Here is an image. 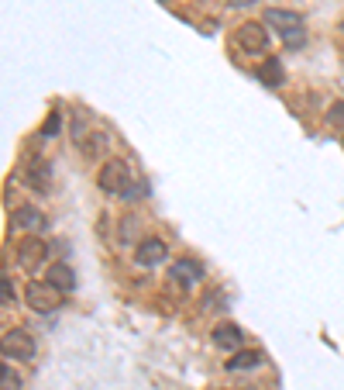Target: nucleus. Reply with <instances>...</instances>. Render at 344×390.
Returning <instances> with one entry per match:
<instances>
[{
  "instance_id": "20",
  "label": "nucleus",
  "mask_w": 344,
  "mask_h": 390,
  "mask_svg": "<svg viewBox=\"0 0 344 390\" xmlns=\"http://www.w3.org/2000/svg\"><path fill=\"white\" fill-rule=\"evenodd\" d=\"M231 7H248V3H255V0H227Z\"/></svg>"
},
{
  "instance_id": "16",
  "label": "nucleus",
  "mask_w": 344,
  "mask_h": 390,
  "mask_svg": "<svg viewBox=\"0 0 344 390\" xmlns=\"http://www.w3.org/2000/svg\"><path fill=\"white\" fill-rule=\"evenodd\" d=\"M59 131H62V114L52 111V114L45 117V124H42V138H55Z\"/></svg>"
},
{
  "instance_id": "17",
  "label": "nucleus",
  "mask_w": 344,
  "mask_h": 390,
  "mask_svg": "<svg viewBox=\"0 0 344 390\" xmlns=\"http://www.w3.org/2000/svg\"><path fill=\"white\" fill-rule=\"evenodd\" d=\"M0 291H3V307H14V304H17V291H14V280H10L7 273L0 277Z\"/></svg>"
},
{
  "instance_id": "12",
  "label": "nucleus",
  "mask_w": 344,
  "mask_h": 390,
  "mask_svg": "<svg viewBox=\"0 0 344 390\" xmlns=\"http://www.w3.org/2000/svg\"><path fill=\"white\" fill-rule=\"evenodd\" d=\"M45 280H49L52 287H59L62 293L76 291V273H73V266H69V263H52V266H49V273H45Z\"/></svg>"
},
{
  "instance_id": "4",
  "label": "nucleus",
  "mask_w": 344,
  "mask_h": 390,
  "mask_svg": "<svg viewBox=\"0 0 344 390\" xmlns=\"http://www.w3.org/2000/svg\"><path fill=\"white\" fill-rule=\"evenodd\" d=\"M24 300H28V307H35L38 314H42V311L49 314V311H55V307L62 304V291L52 287L49 280H45V284H42V280H31L28 291H24Z\"/></svg>"
},
{
  "instance_id": "13",
  "label": "nucleus",
  "mask_w": 344,
  "mask_h": 390,
  "mask_svg": "<svg viewBox=\"0 0 344 390\" xmlns=\"http://www.w3.org/2000/svg\"><path fill=\"white\" fill-rule=\"evenodd\" d=\"M258 80H261L265 87H282V83H286L282 59H279V56H268V59L261 63V70H258Z\"/></svg>"
},
{
  "instance_id": "3",
  "label": "nucleus",
  "mask_w": 344,
  "mask_h": 390,
  "mask_svg": "<svg viewBox=\"0 0 344 390\" xmlns=\"http://www.w3.org/2000/svg\"><path fill=\"white\" fill-rule=\"evenodd\" d=\"M3 359H17V363H31L35 359V339L24 328H7L0 339Z\"/></svg>"
},
{
  "instance_id": "6",
  "label": "nucleus",
  "mask_w": 344,
  "mask_h": 390,
  "mask_svg": "<svg viewBox=\"0 0 344 390\" xmlns=\"http://www.w3.org/2000/svg\"><path fill=\"white\" fill-rule=\"evenodd\" d=\"M49 242H42V238H21V245H17V266L21 270H28V273H35V270H42V263L49 259Z\"/></svg>"
},
{
  "instance_id": "21",
  "label": "nucleus",
  "mask_w": 344,
  "mask_h": 390,
  "mask_svg": "<svg viewBox=\"0 0 344 390\" xmlns=\"http://www.w3.org/2000/svg\"><path fill=\"white\" fill-rule=\"evenodd\" d=\"M341 28H344V24H341Z\"/></svg>"
},
{
  "instance_id": "9",
  "label": "nucleus",
  "mask_w": 344,
  "mask_h": 390,
  "mask_svg": "<svg viewBox=\"0 0 344 390\" xmlns=\"http://www.w3.org/2000/svg\"><path fill=\"white\" fill-rule=\"evenodd\" d=\"M169 277L179 284V287H193V284L203 280V266H200L196 259H179V263L169 270Z\"/></svg>"
},
{
  "instance_id": "19",
  "label": "nucleus",
  "mask_w": 344,
  "mask_h": 390,
  "mask_svg": "<svg viewBox=\"0 0 344 390\" xmlns=\"http://www.w3.org/2000/svg\"><path fill=\"white\" fill-rule=\"evenodd\" d=\"M327 121H331L334 128H341L344 131V104H334V107L327 111Z\"/></svg>"
},
{
  "instance_id": "2",
  "label": "nucleus",
  "mask_w": 344,
  "mask_h": 390,
  "mask_svg": "<svg viewBox=\"0 0 344 390\" xmlns=\"http://www.w3.org/2000/svg\"><path fill=\"white\" fill-rule=\"evenodd\" d=\"M261 24L265 28H275L282 38H296L300 42V31H303V14H296V10H286V7H265L261 10Z\"/></svg>"
},
{
  "instance_id": "7",
  "label": "nucleus",
  "mask_w": 344,
  "mask_h": 390,
  "mask_svg": "<svg viewBox=\"0 0 344 390\" xmlns=\"http://www.w3.org/2000/svg\"><path fill=\"white\" fill-rule=\"evenodd\" d=\"M21 180H24L35 194H45V190L52 187V166H49L45 159H31V163L21 166Z\"/></svg>"
},
{
  "instance_id": "11",
  "label": "nucleus",
  "mask_w": 344,
  "mask_h": 390,
  "mask_svg": "<svg viewBox=\"0 0 344 390\" xmlns=\"http://www.w3.org/2000/svg\"><path fill=\"white\" fill-rule=\"evenodd\" d=\"M14 225H17V228H24V231H42L49 221H45V214H42L38 207L21 204V207H14Z\"/></svg>"
},
{
  "instance_id": "1",
  "label": "nucleus",
  "mask_w": 344,
  "mask_h": 390,
  "mask_svg": "<svg viewBox=\"0 0 344 390\" xmlns=\"http://www.w3.org/2000/svg\"><path fill=\"white\" fill-rule=\"evenodd\" d=\"M96 187H100L103 194L128 197V190L135 187V184H131V166H128L124 159H110V163H103L100 173H96Z\"/></svg>"
},
{
  "instance_id": "15",
  "label": "nucleus",
  "mask_w": 344,
  "mask_h": 390,
  "mask_svg": "<svg viewBox=\"0 0 344 390\" xmlns=\"http://www.w3.org/2000/svg\"><path fill=\"white\" fill-rule=\"evenodd\" d=\"M76 142H80V152L93 159L96 152H103V145H107V135H103V131H89V135H83V138H76Z\"/></svg>"
},
{
  "instance_id": "5",
  "label": "nucleus",
  "mask_w": 344,
  "mask_h": 390,
  "mask_svg": "<svg viewBox=\"0 0 344 390\" xmlns=\"http://www.w3.org/2000/svg\"><path fill=\"white\" fill-rule=\"evenodd\" d=\"M234 45H238L241 52H248V56H261V52L268 49V31H265L258 21H245V24H238V31H234Z\"/></svg>"
},
{
  "instance_id": "10",
  "label": "nucleus",
  "mask_w": 344,
  "mask_h": 390,
  "mask_svg": "<svg viewBox=\"0 0 344 390\" xmlns=\"http://www.w3.org/2000/svg\"><path fill=\"white\" fill-rule=\"evenodd\" d=\"M241 328L238 325H217L214 328V335H210V342L217 346V349H224V352H238L241 349Z\"/></svg>"
},
{
  "instance_id": "14",
  "label": "nucleus",
  "mask_w": 344,
  "mask_h": 390,
  "mask_svg": "<svg viewBox=\"0 0 344 390\" xmlns=\"http://www.w3.org/2000/svg\"><path fill=\"white\" fill-rule=\"evenodd\" d=\"M261 352H255V349H238V352H231V359H227V370H255V366H261Z\"/></svg>"
},
{
  "instance_id": "18",
  "label": "nucleus",
  "mask_w": 344,
  "mask_h": 390,
  "mask_svg": "<svg viewBox=\"0 0 344 390\" xmlns=\"http://www.w3.org/2000/svg\"><path fill=\"white\" fill-rule=\"evenodd\" d=\"M0 390H21V377L14 373V366H10V359L3 363V387Z\"/></svg>"
},
{
  "instance_id": "8",
  "label": "nucleus",
  "mask_w": 344,
  "mask_h": 390,
  "mask_svg": "<svg viewBox=\"0 0 344 390\" xmlns=\"http://www.w3.org/2000/svg\"><path fill=\"white\" fill-rule=\"evenodd\" d=\"M166 256H169V245H166L162 238H145V242H138V249H135V263L145 266V270L166 263Z\"/></svg>"
}]
</instances>
